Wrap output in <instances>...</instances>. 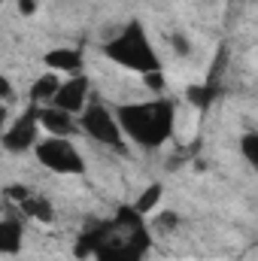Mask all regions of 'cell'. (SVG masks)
I'll use <instances>...</instances> for the list:
<instances>
[{
    "label": "cell",
    "instance_id": "11",
    "mask_svg": "<svg viewBox=\"0 0 258 261\" xmlns=\"http://www.w3.org/2000/svg\"><path fill=\"white\" fill-rule=\"evenodd\" d=\"M18 210H21V216H24V219H37V222H43V225H49V222L55 219L52 203H49V200H43V197H34V195L24 197V200L18 203Z\"/></svg>",
    "mask_w": 258,
    "mask_h": 261
},
{
    "label": "cell",
    "instance_id": "15",
    "mask_svg": "<svg viewBox=\"0 0 258 261\" xmlns=\"http://www.w3.org/2000/svg\"><path fill=\"white\" fill-rule=\"evenodd\" d=\"M167 43H170V49H173L179 58H189V55H192V43H189V37H186L183 31H170V34H167Z\"/></svg>",
    "mask_w": 258,
    "mask_h": 261
},
{
    "label": "cell",
    "instance_id": "3",
    "mask_svg": "<svg viewBox=\"0 0 258 261\" xmlns=\"http://www.w3.org/2000/svg\"><path fill=\"white\" fill-rule=\"evenodd\" d=\"M79 125L82 134H88L91 143L97 146H107V149H122L125 152V130L119 125V116L104 103V100H91L85 107V113L79 116Z\"/></svg>",
    "mask_w": 258,
    "mask_h": 261
},
{
    "label": "cell",
    "instance_id": "17",
    "mask_svg": "<svg viewBox=\"0 0 258 261\" xmlns=\"http://www.w3.org/2000/svg\"><path fill=\"white\" fill-rule=\"evenodd\" d=\"M18 12L21 15H34L37 12V0H18Z\"/></svg>",
    "mask_w": 258,
    "mask_h": 261
},
{
    "label": "cell",
    "instance_id": "1",
    "mask_svg": "<svg viewBox=\"0 0 258 261\" xmlns=\"http://www.w3.org/2000/svg\"><path fill=\"white\" fill-rule=\"evenodd\" d=\"M116 116L125 130V140H131L140 149H161L170 140L173 125H176V103L161 94L155 100L122 103Z\"/></svg>",
    "mask_w": 258,
    "mask_h": 261
},
{
    "label": "cell",
    "instance_id": "12",
    "mask_svg": "<svg viewBox=\"0 0 258 261\" xmlns=\"http://www.w3.org/2000/svg\"><path fill=\"white\" fill-rule=\"evenodd\" d=\"M161 197H164V186H161V182H152V186H146V189L137 195L134 210H137V213H143V216H149V213L161 203Z\"/></svg>",
    "mask_w": 258,
    "mask_h": 261
},
{
    "label": "cell",
    "instance_id": "9",
    "mask_svg": "<svg viewBox=\"0 0 258 261\" xmlns=\"http://www.w3.org/2000/svg\"><path fill=\"white\" fill-rule=\"evenodd\" d=\"M58 91H61V79H58L55 70H49V73H40V76L31 82L28 100H31L34 107H49V103H55Z\"/></svg>",
    "mask_w": 258,
    "mask_h": 261
},
{
    "label": "cell",
    "instance_id": "2",
    "mask_svg": "<svg viewBox=\"0 0 258 261\" xmlns=\"http://www.w3.org/2000/svg\"><path fill=\"white\" fill-rule=\"evenodd\" d=\"M104 55L116 64L128 67L134 73H152V70H161V61H158V52L155 46L149 43L146 31L140 21H131L125 31H119L110 43H104Z\"/></svg>",
    "mask_w": 258,
    "mask_h": 261
},
{
    "label": "cell",
    "instance_id": "14",
    "mask_svg": "<svg viewBox=\"0 0 258 261\" xmlns=\"http://www.w3.org/2000/svg\"><path fill=\"white\" fill-rule=\"evenodd\" d=\"M240 152H243L246 164H249V167L258 173V130L243 134V140H240Z\"/></svg>",
    "mask_w": 258,
    "mask_h": 261
},
{
    "label": "cell",
    "instance_id": "4",
    "mask_svg": "<svg viewBox=\"0 0 258 261\" xmlns=\"http://www.w3.org/2000/svg\"><path fill=\"white\" fill-rule=\"evenodd\" d=\"M34 155H37L40 167H46L49 173H58V176H82L85 173V158L67 137L40 140Z\"/></svg>",
    "mask_w": 258,
    "mask_h": 261
},
{
    "label": "cell",
    "instance_id": "10",
    "mask_svg": "<svg viewBox=\"0 0 258 261\" xmlns=\"http://www.w3.org/2000/svg\"><path fill=\"white\" fill-rule=\"evenodd\" d=\"M46 67L49 70H55V73H70V76H79L82 73V52L79 49H52V52H46Z\"/></svg>",
    "mask_w": 258,
    "mask_h": 261
},
{
    "label": "cell",
    "instance_id": "8",
    "mask_svg": "<svg viewBox=\"0 0 258 261\" xmlns=\"http://www.w3.org/2000/svg\"><path fill=\"white\" fill-rule=\"evenodd\" d=\"M24 246V216H15L12 210H6L3 222H0V252L3 255H15Z\"/></svg>",
    "mask_w": 258,
    "mask_h": 261
},
{
    "label": "cell",
    "instance_id": "16",
    "mask_svg": "<svg viewBox=\"0 0 258 261\" xmlns=\"http://www.w3.org/2000/svg\"><path fill=\"white\" fill-rule=\"evenodd\" d=\"M140 79H143V85H146V88H149L152 94H158V97H161V94H164V88H167V82H164V73H161V70L143 73Z\"/></svg>",
    "mask_w": 258,
    "mask_h": 261
},
{
    "label": "cell",
    "instance_id": "7",
    "mask_svg": "<svg viewBox=\"0 0 258 261\" xmlns=\"http://www.w3.org/2000/svg\"><path fill=\"white\" fill-rule=\"evenodd\" d=\"M88 103H91V85H88V79L82 73L61 82V91L55 97V107H61V110L73 113V116H82Z\"/></svg>",
    "mask_w": 258,
    "mask_h": 261
},
{
    "label": "cell",
    "instance_id": "18",
    "mask_svg": "<svg viewBox=\"0 0 258 261\" xmlns=\"http://www.w3.org/2000/svg\"><path fill=\"white\" fill-rule=\"evenodd\" d=\"M0 94H3V103L9 107V103H12V88H9V79H0Z\"/></svg>",
    "mask_w": 258,
    "mask_h": 261
},
{
    "label": "cell",
    "instance_id": "13",
    "mask_svg": "<svg viewBox=\"0 0 258 261\" xmlns=\"http://www.w3.org/2000/svg\"><path fill=\"white\" fill-rule=\"evenodd\" d=\"M216 94H219V85H216V82H213V79H210V82H207V85H192V88H189V94H186V97H189V100H192L194 107H200V110H203V107H210V100H213V97H216Z\"/></svg>",
    "mask_w": 258,
    "mask_h": 261
},
{
    "label": "cell",
    "instance_id": "6",
    "mask_svg": "<svg viewBox=\"0 0 258 261\" xmlns=\"http://www.w3.org/2000/svg\"><path fill=\"white\" fill-rule=\"evenodd\" d=\"M37 119H40V128L46 130L49 137H73V134H79L82 125H79V116H73V113H67L61 107H55V103H49V107H37Z\"/></svg>",
    "mask_w": 258,
    "mask_h": 261
},
{
    "label": "cell",
    "instance_id": "5",
    "mask_svg": "<svg viewBox=\"0 0 258 261\" xmlns=\"http://www.w3.org/2000/svg\"><path fill=\"white\" fill-rule=\"evenodd\" d=\"M40 119H37V107H31L28 113H21L12 125H6L3 137H0V146L9 152V155H24L28 149H37V134H40Z\"/></svg>",
    "mask_w": 258,
    "mask_h": 261
}]
</instances>
